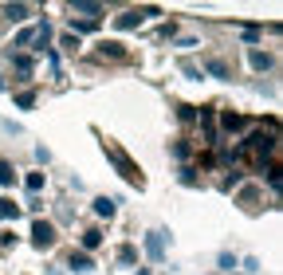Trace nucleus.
<instances>
[{"label": "nucleus", "mask_w": 283, "mask_h": 275, "mask_svg": "<svg viewBox=\"0 0 283 275\" xmlns=\"http://www.w3.org/2000/svg\"><path fill=\"white\" fill-rule=\"evenodd\" d=\"M0 216H16V205H8V201H0Z\"/></svg>", "instance_id": "nucleus-1"}]
</instances>
